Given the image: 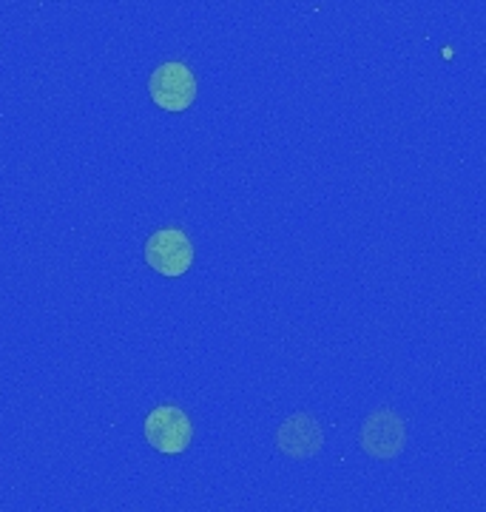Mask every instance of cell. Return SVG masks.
Segmentation results:
<instances>
[{
    "label": "cell",
    "instance_id": "2",
    "mask_svg": "<svg viewBox=\"0 0 486 512\" xmlns=\"http://www.w3.org/2000/svg\"><path fill=\"white\" fill-rule=\"evenodd\" d=\"M151 100L171 114H182L197 100V77L185 63H162L148 80Z\"/></svg>",
    "mask_w": 486,
    "mask_h": 512
},
{
    "label": "cell",
    "instance_id": "3",
    "mask_svg": "<svg viewBox=\"0 0 486 512\" xmlns=\"http://www.w3.org/2000/svg\"><path fill=\"white\" fill-rule=\"evenodd\" d=\"M145 262L160 276H182L194 265V245L182 228H160L145 242Z\"/></svg>",
    "mask_w": 486,
    "mask_h": 512
},
{
    "label": "cell",
    "instance_id": "5",
    "mask_svg": "<svg viewBox=\"0 0 486 512\" xmlns=\"http://www.w3.org/2000/svg\"><path fill=\"white\" fill-rule=\"evenodd\" d=\"M324 444L322 427L316 421L299 413V416H290L279 433H276V447L290 458H313Z\"/></svg>",
    "mask_w": 486,
    "mask_h": 512
},
{
    "label": "cell",
    "instance_id": "4",
    "mask_svg": "<svg viewBox=\"0 0 486 512\" xmlns=\"http://www.w3.org/2000/svg\"><path fill=\"white\" fill-rule=\"evenodd\" d=\"M361 450L373 458H396L404 450L407 427L393 410H376L361 424Z\"/></svg>",
    "mask_w": 486,
    "mask_h": 512
},
{
    "label": "cell",
    "instance_id": "1",
    "mask_svg": "<svg viewBox=\"0 0 486 512\" xmlns=\"http://www.w3.org/2000/svg\"><path fill=\"white\" fill-rule=\"evenodd\" d=\"M145 439L160 456H182L194 441V424L185 410L162 404L145 419Z\"/></svg>",
    "mask_w": 486,
    "mask_h": 512
}]
</instances>
